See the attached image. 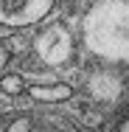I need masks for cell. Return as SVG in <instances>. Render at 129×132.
<instances>
[{
    "instance_id": "cell-1",
    "label": "cell",
    "mask_w": 129,
    "mask_h": 132,
    "mask_svg": "<svg viewBox=\"0 0 129 132\" xmlns=\"http://www.w3.org/2000/svg\"><path fill=\"white\" fill-rule=\"evenodd\" d=\"M84 48L112 65H129V0H96L81 20Z\"/></svg>"
},
{
    "instance_id": "cell-2",
    "label": "cell",
    "mask_w": 129,
    "mask_h": 132,
    "mask_svg": "<svg viewBox=\"0 0 129 132\" xmlns=\"http://www.w3.org/2000/svg\"><path fill=\"white\" fill-rule=\"evenodd\" d=\"M34 51H37V56H39L45 65L59 68V65H65V62L73 56V34L62 26V23L45 26L37 34V39H34Z\"/></svg>"
},
{
    "instance_id": "cell-3",
    "label": "cell",
    "mask_w": 129,
    "mask_h": 132,
    "mask_svg": "<svg viewBox=\"0 0 129 132\" xmlns=\"http://www.w3.org/2000/svg\"><path fill=\"white\" fill-rule=\"evenodd\" d=\"M56 0H0V26L6 28H28L42 23Z\"/></svg>"
},
{
    "instance_id": "cell-4",
    "label": "cell",
    "mask_w": 129,
    "mask_h": 132,
    "mask_svg": "<svg viewBox=\"0 0 129 132\" xmlns=\"http://www.w3.org/2000/svg\"><path fill=\"white\" fill-rule=\"evenodd\" d=\"M87 93H90V98H96V101L115 104V101L124 96V79H121L115 70H96V73L87 79Z\"/></svg>"
},
{
    "instance_id": "cell-5",
    "label": "cell",
    "mask_w": 129,
    "mask_h": 132,
    "mask_svg": "<svg viewBox=\"0 0 129 132\" xmlns=\"http://www.w3.org/2000/svg\"><path fill=\"white\" fill-rule=\"evenodd\" d=\"M34 101H45V104H59V101H67L73 96V87L65 84V81H53V84H31L25 90Z\"/></svg>"
},
{
    "instance_id": "cell-6",
    "label": "cell",
    "mask_w": 129,
    "mask_h": 132,
    "mask_svg": "<svg viewBox=\"0 0 129 132\" xmlns=\"http://www.w3.org/2000/svg\"><path fill=\"white\" fill-rule=\"evenodd\" d=\"M25 90H28V84L20 73H3L0 76V93L3 96H23Z\"/></svg>"
},
{
    "instance_id": "cell-7",
    "label": "cell",
    "mask_w": 129,
    "mask_h": 132,
    "mask_svg": "<svg viewBox=\"0 0 129 132\" xmlns=\"http://www.w3.org/2000/svg\"><path fill=\"white\" fill-rule=\"evenodd\" d=\"M6 45H8V51H11V53H23V51H25V42H23L20 37H11Z\"/></svg>"
},
{
    "instance_id": "cell-8",
    "label": "cell",
    "mask_w": 129,
    "mask_h": 132,
    "mask_svg": "<svg viewBox=\"0 0 129 132\" xmlns=\"http://www.w3.org/2000/svg\"><path fill=\"white\" fill-rule=\"evenodd\" d=\"M8 53H11V51H8V45L0 39V70L6 68V62H8Z\"/></svg>"
},
{
    "instance_id": "cell-9",
    "label": "cell",
    "mask_w": 129,
    "mask_h": 132,
    "mask_svg": "<svg viewBox=\"0 0 129 132\" xmlns=\"http://www.w3.org/2000/svg\"><path fill=\"white\" fill-rule=\"evenodd\" d=\"M118 132H129V118H126V121H121V124H118Z\"/></svg>"
}]
</instances>
